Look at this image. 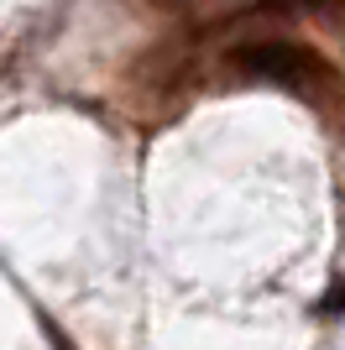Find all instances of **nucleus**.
<instances>
[{
	"label": "nucleus",
	"instance_id": "nucleus-1",
	"mask_svg": "<svg viewBox=\"0 0 345 350\" xmlns=\"http://www.w3.org/2000/svg\"><path fill=\"white\" fill-rule=\"evenodd\" d=\"M230 68L246 73V79H261V84L293 89V94H303L314 105H335V94H345L335 68L303 42H246L230 53Z\"/></svg>",
	"mask_w": 345,
	"mask_h": 350
},
{
	"label": "nucleus",
	"instance_id": "nucleus-2",
	"mask_svg": "<svg viewBox=\"0 0 345 350\" xmlns=\"http://www.w3.org/2000/svg\"><path fill=\"white\" fill-rule=\"evenodd\" d=\"M283 5H298V11H314V16H324V11H335L340 0H283Z\"/></svg>",
	"mask_w": 345,
	"mask_h": 350
},
{
	"label": "nucleus",
	"instance_id": "nucleus-3",
	"mask_svg": "<svg viewBox=\"0 0 345 350\" xmlns=\"http://www.w3.org/2000/svg\"><path fill=\"white\" fill-rule=\"evenodd\" d=\"M319 308H324V314H340V308H345V282H335V288H330V298H324Z\"/></svg>",
	"mask_w": 345,
	"mask_h": 350
}]
</instances>
